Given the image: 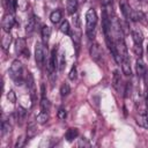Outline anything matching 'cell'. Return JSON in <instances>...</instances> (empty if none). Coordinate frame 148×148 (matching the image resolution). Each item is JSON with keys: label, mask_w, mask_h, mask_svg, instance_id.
Masks as SVG:
<instances>
[{"label": "cell", "mask_w": 148, "mask_h": 148, "mask_svg": "<svg viewBox=\"0 0 148 148\" xmlns=\"http://www.w3.org/2000/svg\"><path fill=\"white\" fill-rule=\"evenodd\" d=\"M8 73H9V76L12 77V80L15 82L16 86H21L24 82V80H25V76L23 74L24 73L23 66H22L20 60H14L12 62Z\"/></svg>", "instance_id": "obj_1"}, {"label": "cell", "mask_w": 148, "mask_h": 148, "mask_svg": "<svg viewBox=\"0 0 148 148\" xmlns=\"http://www.w3.org/2000/svg\"><path fill=\"white\" fill-rule=\"evenodd\" d=\"M96 24H97V14L95 9L89 8L86 13V34L89 39L94 38Z\"/></svg>", "instance_id": "obj_2"}, {"label": "cell", "mask_w": 148, "mask_h": 148, "mask_svg": "<svg viewBox=\"0 0 148 148\" xmlns=\"http://www.w3.org/2000/svg\"><path fill=\"white\" fill-rule=\"evenodd\" d=\"M35 59H36L37 66L42 68L45 62V47L42 43H36L35 45Z\"/></svg>", "instance_id": "obj_3"}, {"label": "cell", "mask_w": 148, "mask_h": 148, "mask_svg": "<svg viewBox=\"0 0 148 148\" xmlns=\"http://www.w3.org/2000/svg\"><path fill=\"white\" fill-rule=\"evenodd\" d=\"M15 52L18 56H23L24 58L29 59L30 52H29V50L27 47V43H25L24 38H17L16 39V42H15Z\"/></svg>", "instance_id": "obj_4"}, {"label": "cell", "mask_w": 148, "mask_h": 148, "mask_svg": "<svg viewBox=\"0 0 148 148\" xmlns=\"http://www.w3.org/2000/svg\"><path fill=\"white\" fill-rule=\"evenodd\" d=\"M90 57L95 62H97L99 66H102V64H103V52H102V50H101L98 44H92L91 45V47H90Z\"/></svg>", "instance_id": "obj_5"}, {"label": "cell", "mask_w": 148, "mask_h": 148, "mask_svg": "<svg viewBox=\"0 0 148 148\" xmlns=\"http://www.w3.org/2000/svg\"><path fill=\"white\" fill-rule=\"evenodd\" d=\"M15 24V18H14V15L12 13H6L2 17V22H1V25H2V30L3 31H7L9 32L10 29L13 28V25Z\"/></svg>", "instance_id": "obj_6"}, {"label": "cell", "mask_w": 148, "mask_h": 148, "mask_svg": "<svg viewBox=\"0 0 148 148\" xmlns=\"http://www.w3.org/2000/svg\"><path fill=\"white\" fill-rule=\"evenodd\" d=\"M25 83H27V87L30 91V95H31V98L35 101L36 98V88H35V80H34V76L31 75V73H27L25 74Z\"/></svg>", "instance_id": "obj_7"}, {"label": "cell", "mask_w": 148, "mask_h": 148, "mask_svg": "<svg viewBox=\"0 0 148 148\" xmlns=\"http://www.w3.org/2000/svg\"><path fill=\"white\" fill-rule=\"evenodd\" d=\"M135 71H136V75L138 77H143L146 72H147V67L143 62V60L141 58H138L136 64H135Z\"/></svg>", "instance_id": "obj_8"}, {"label": "cell", "mask_w": 148, "mask_h": 148, "mask_svg": "<svg viewBox=\"0 0 148 148\" xmlns=\"http://www.w3.org/2000/svg\"><path fill=\"white\" fill-rule=\"evenodd\" d=\"M119 6H120V9H121V13L124 15V17L127 20V21H131V14H132V8L130 7V5L126 2V1H120L119 2Z\"/></svg>", "instance_id": "obj_9"}, {"label": "cell", "mask_w": 148, "mask_h": 148, "mask_svg": "<svg viewBox=\"0 0 148 148\" xmlns=\"http://www.w3.org/2000/svg\"><path fill=\"white\" fill-rule=\"evenodd\" d=\"M27 114H28V111L22 106V105H18L17 109H16V120L18 123V125H22L27 118Z\"/></svg>", "instance_id": "obj_10"}, {"label": "cell", "mask_w": 148, "mask_h": 148, "mask_svg": "<svg viewBox=\"0 0 148 148\" xmlns=\"http://www.w3.org/2000/svg\"><path fill=\"white\" fill-rule=\"evenodd\" d=\"M135 121L139 126L148 128V116L146 112H140L138 116H135Z\"/></svg>", "instance_id": "obj_11"}, {"label": "cell", "mask_w": 148, "mask_h": 148, "mask_svg": "<svg viewBox=\"0 0 148 148\" xmlns=\"http://www.w3.org/2000/svg\"><path fill=\"white\" fill-rule=\"evenodd\" d=\"M37 24H38V17H36L35 15H32V16L28 20V22H27V27H25L27 34H31V32L35 30V28L37 27Z\"/></svg>", "instance_id": "obj_12"}, {"label": "cell", "mask_w": 148, "mask_h": 148, "mask_svg": "<svg viewBox=\"0 0 148 148\" xmlns=\"http://www.w3.org/2000/svg\"><path fill=\"white\" fill-rule=\"evenodd\" d=\"M132 38H133L134 45H140V46H142L143 36H142V34H141L140 30H138V29H133V30H132Z\"/></svg>", "instance_id": "obj_13"}, {"label": "cell", "mask_w": 148, "mask_h": 148, "mask_svg": "<svg viewBox=\"0 0 148 148\" xmlns=\"http://www.w3.org/2000/svg\"><path fill=\"white\" fill-rule=\"evenodd\" d=\"M112 86L113 88L119 92L120 91V86H121V77L119 74V71L113 72V77H112Z\"/></svg>", "instance_id": "obj_14"}, {"label": "cell", "mask_w": 148, "mask_h": 148, "mask_svg": "<svg viewBox=\"0 0 148 148\" xmlns=\"http://www.w3.org/2000/svg\"><path fill=\"white\" fill-rule=\"evenodd\" d=\"M79 136V130L75 128V127H72V128H68L66 134H65V139L68 141V142H72L74 139H76Z\"/></svg>", "instance_id": "obj_15"}, {"label": "cell", "mask_w": 148, "mask_h": 148, "mask_svg": "<svg viewBox=\"0 0 148 148\" xmlns=\"http://www.w3.org/2000/svg\"><path fill=\"white\" fill-rule=\"evenodd\" d=\"M51 32H52L51 27L44 25V27L42 28V39H43L44 45H46V44L49 43V39H50V37H51Z\"/></svg>", "instance_id": "obj_16"}, {"label": "cell", "mask_w": 148, "mask_h": 148, "mask_svg": "<svg viewBox=\"0 0 148 148\" xmlns=\"http://www.w3.org/2000/svg\"><path fill=\"white\" fill-rule=\"evenodd\" d=\"M12 43V35L7 31H3V35H2V38H1V46L3 50H7L9 47Z\"/></svg>", "instance_id": "obj_17"}, {"label": "cell", "mask_w": 148, "mask_h": 148, "mask_svg": "<svg viewBox=\"0 0 148 148\" xmlns=\"http://www.w3.org/2000/svg\"><path fill=\"white\" fill-rule=\"evenodd\" d=\"M77 10V0H67V13L69 15L76 14Z\"/></svg>", "instance_id": "obj_18"}, {"label": "cell", "mask_w": 148, "mask_h": 148, "mask_svg": "<svg viewBox=\"0 0 148 148\" xmlns=\"http://www.w3.org/2000/svg\"><path fill=\"white\" fill-rule=\"evenodd\" d=\"M12 132V124L7 121L6 119L1 120V136H5L6 134Z\"/></svg>", "instance_id": "obj_19"}, {"label": "cell", "mask_w": 148, "mask_h": 148, "mask_svg": "<svg viewBox=\"0 0 148 148\" xmlns=\"http://www.w3.org/2000/svg\"><path fill=\"white\" fill-rule=\"evenodd\" d=\"M61 17H62V13H61L60 9H56V10H53V12L51 13V15H50V20H51V22H52L53 24L59 23L60 20H61Z\"/></svg>", "instance_id": "obj_20"}, {"label": "cell", "mask_w": 148, "mask_h": 148, "mask_svg": "<svg viewBox=\"0 0 148 148\" xmlns=\"http://www.w3.org/2000/svg\"><path fill=\"white\" fill-rule=\"evenodd\" d=\"M37 134V126L35 123H29L28 127H27V136L28 138H34Z\"/></svg>", "instance_id": "obj_21"}, {"label": "cell", "mask_w": 148, "mask_h": 148, "mask_svg": "<svg viewBox=\"0 0 148 148\" xmlns=\"http://www.w3.org/2000/svg\"><path fill=\"white\" fill-rule=\"evenodd\" d=\"M50 109H51L50 101L47 99L46 96H42V98H40V110L42 111H45V112H49Z\"/></svg>", "instance_id": "obj_22"}, {"label": "cell", "mask_w": 148, "mask_h": 148, "mask_svg": "<svg viewBox=\"0 0 148 148\" xmlns=\"http://www.w3.org/2000/svg\"><path fill=\"white\" fill-rule=\"evenodd\" d=\"M121 71L126 76H131L132 72H131V65H130V60H121Z\"/></svg>", "instance_id": "obj_23"}, {"label": "cell", "mask_w": 148, "mask_h": 148, "mask_svg": "<svg viewBox=\"0 0 148 148\" xmlns=\"http://www.w3.org/2000/svg\"><path fill=\"white\" fill-rule=\"evenodd\" d=\"M65 65H66V61H65V52L64 51H60L58 53V69L61 72L64 69Z\"/></svg>", "instance_id": "obj_24"}, {"label": "cell", "mask_w": 148, "mask_h": 148, "mask_svg": "<svg viewBox=\"0 0 148 148\" xmlns=\"http://www.w3.org/2000/svg\"><path fill=\"white\" fill-rule=\"evenodd\" d=\"M49 113L47 112H45V111H42V112H39L38 114H37V117H36V121L38 123V124H45L47 120H49Z\"/></svg>", "instance_id": "obj_25"}, {"label": "cell", "mask_w": 148, "mask_h": 148, "mask_svg": "<svg viewBox=\"0 0 148 148\" xmlns=\"http://www.w3.org/2000/svg\"><path fill=\"white\" fill-rule=\"evenodd\" d=\"M69 92H71V87H69V84H68L67 82H64V83L61 84V87H60V95H61L62 97H65V96H67Z\"/></svg>", "instance_id": "obj_26"}, {"label": "cell", "mask_w": 148, "mask_h": 148, "mask_svg": "<svg viewBox=\"0 0 148 148\" xmlns=\"http://www.w3.org/2000/svg\"><path fill=\"white\" fill-rule=\"evenodd\" d=\"M60 31L65 35H71V28H69V22L68 21H64L60 25Z\"/></svg>", "instance_id": "obj_27"}, {"label": "cell", "mask_w": 148, "mask_h": 148, "mask_svg": "<svg viewBox=\"0 0 148 148\" xmlns=\"http://www.w3.org/2000/svg\"><path fill=\"white\" fill-rule=\"evenodd\" d=\"M24 143H25V136L24 135H21V136H18L17 138V140H16V143H15V148H22L23 146H24Z\"/></svg>", "instance_id": "obj_28"}, {"label": "cell", "mask_w": 148, "mask_h": 148, "mask_svg": "<svg viewBox=\"0 0 148 148\" xmlns=\"http://www.w3.org/2000/svg\"><path fill=\"white\" fill-rule=\"evenodd\" d=\"M7 99L10 102V103H15L16 102V95L14 92V90H9L7 92Z\"/></svg>", "instance_id": "obj_29"}, {"label": "cell", "mask_w": 148, "mask_h": 148, "mask_svg": "<svg viewBox=\"0 0 148 148\" xmlns=\"http://www.w3.org/2000/svg\"><path fill=\"white\" fill-rule=\"evenodd\" d=\"M77 146H79V147H90V142H89L88 139L81 138V139L79 140V142H77Z\"/></svg>", "instance_id": "obj_30"}, {"label": "cell", "mask_w": 148, "mask_h": 148, "mask_svg": "<svg viewBox=\"0 0 148 148\" xmlns=\"http://www.w3.org/2000/svg\"><path fill=\"white\" fill-rule=\"evenodd\" d=\"M133 51H134V53H135L139 58H141V56H142V46H140V45H134V46H133Z\"/></svg>", "instance_id": "obj_31"}, {"label": "cell", "mask_w": 148, "mask_h": 148, "mask_svg": "<svg viewBox=\"0 0 148 148\" xmlns=\"http://www.w3.org/2000/svg\"><path fill=\"white\" fill-rule=\"evenodd\" d=\"M68 77H69V80H75L76 79V67L75 66H73L71 68L69 74H68Z\"/></svg>", "instance_id": "obj_32"}, {"label": "cell", "mask_w": 148, "mask_h": 148, "mask_svg": "<svg viewBox=\"0 0 148 148\" xmlns=\"http://www.w3.org/2000/svg\"><path fill=\"white\" fill-rule=\"evenodd\" d=\"M66 116H67V113H66V110H65V109H60V110L58 111V118H59V119H65Z\"/></svg>", "instance_id": "obj_33"}, {"label": "cell", "mask_w": 148, "mask_h": 148, "mask_svg": "<svg viewBox=\"0 0 148 148\" xmlns=\"http://www.w3.org/2000/svg\"><path fill=\"white\" fill-rule=\"evenodd\" d=\"M145 102H146V106L148 108V87L145 86Z\"/></svg>", "instance_id": "obj_34"}, {"label": "cell", "mask_w": 148, "mask_h": 148, "mask_svg": "<svg viewBox=\"0 0 148 148\" xmlns=\"http://www.w3.org/2000/svg\"><path fill=\"white\" fill-rule=\"evenodd\" d=\"M143 79H145V86L148 87V69H147V72H146V74H145Z\"/></svg>", "instance_id": "obj_35"}, {"label": "cell", "mask_w": 148, "mask_h": 148, "mask_svg": "<svg viewBox=\"0 0 148 148\" xmlns=\"http://www.w3.org/2000/svg\"><path fill=\"white\" fill-rule=\"evenodd\" d=\"M145 18H146V21H147V23H148V13L145 14Z\"/></svg>", "instance_id": "obj_36"}, {"label": "cell", "mask_w": 148, "mask_h": 148, "mask_svg": "<svg viewBox=\"0 0 148 148\" xmlns=\"http://www.w3.org/2000/svg\"><path fill=\"white\" fill-rule=\"evenodd\" d=\"M147 53H148V46H147Z\"/></svg>", "instance_id": "obj_37"}]
</instances>
